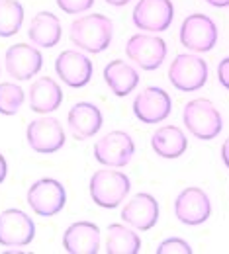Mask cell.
I'll use <instances>...</instances> for the list:
<instances>
[{"instance_id": "cell-16", "label": "cell", "mask_w": 229, "mask_h": 254, "mask_svg": "<svg viewBox=\"0 0 229 254\" xmlns=\"http://www.w3.org/2000/svg\"><path fill=\"white\" fill-rule=\"evenodd\" d=\"M122 221L135 231H151L159 221V201L147 191H139L122 209Z\"/></svg>"}, {"instance_id": "cell-25", "label": "cell", "mask_w": 229, "mask_h": 254, "mask_svg": "<svg viewBox=\"0 0 229 254\" xmlns=\"http://www.w3.org/2000/svg\"><path fill=\"white\" fill-rule=\"evenodd\" d=\"M26 102V92L16 82H0V114L16 116Z\"/></svg>"}, {"instance_id": "cell-29", "label": "cell", "mask_w": 229, "mask_h": 254, "mask_svg": "<svg viewBox=\"0 0 229 254\" xmlns=\"http://www.w3.org/2000/svg\"><path fill=\"white\" fill-rule=\"evenodd\" d=\"M6 176H8V162L4 159V155L0 153V184L6 180Z\"/></svg>"}, {"instance_id": "cell-32", "label": "cell", "mask_w": 229, "mask_h": 254, "mask_svg": "<svg viewBox=\"0 0 229 254\" xmlns=\"http://www.w3.org/2000/svg\"><path fill=\"white\" fill-rule=\"evenodd\" d=\"M106 4H110V6H116V8H122V6H126V4H130L131 0H104Z\"/></svg>"}, {"instance_id": "cell-8", "label": "cell", "mask_w": 229, "mask_h": 254, "mask_svg": "<svg viewBox=\"0 0 229 254\" xmlns=\"http://www.w3.org/2000/svg\"><path fill=\"white\" fill-rule=\"evenodd\" d=\"M166 43L153 33H135L126 43V55L141 70H157L166 59Z\"/></svg>"}, {"instance_id": "cell-33", "label": "cell", "mask_w": 229, "mask_h": 254, "mask_svg": "<svg viewBox=\"0 0 229 254\" xmlns=\"http://www.w3.org/2000/svg\"><path fill=\"white\" fill-rule=\"evenodd\" d=\"M0 70H2V66H0Z\"/></svg>"}, {"instance_id": "cell-20", "label": "cell", "mask_w": 229, "mask_h": 254, "mask_svg": "<svg viewBox=\"0 0 229 254\" xmlns=\"http://www.w3.org/2000/svg\"><path fill=\"white\" fill-rule=\"evenodd\" d=\"M102 76H104V82L108 84L110 92L118 98L130 96L139 84V72L130 63H126L122 59L110 61L104 66Z\"/></svg>"}, {"instance_id": "cell-19", "label": "cell", "mask_w": 229, "mask_h": 254, "mask_svg": "<svg viewBox=\"0 0 229 254\" xmlns=\"http://www.w3.org/2000/svg\"><path fill=\"white\" fill-rule=\"evenodd\" d=\"M28 100H30V108L35 114H51L55 110L61 108L63 104V90L59 86V82L51 76H39L37 80H33L30 90H28Z\"/></svg>"}, {"instance_id": "cell-11", "label": "cell", "mask_w": 229, "mask_h": 254, "mask_svg": "<svg viewBox=\"0 0 229 254\" xmlns=\"http://www.w3.org/2000/svg\"><path fill=\"white\" fill-rule=\"evenodd\" d=\"M35 239V223L22 209H4L0 213V245L8 249H22Z\"/></svg>"}, {"instance_id": "cell-14", "label": "cell", "mask_w": 229, "mask_h": 254, "mask_svg": "<svg viewBox=\"0 0 229 254\" xmlns=\"http://www.w3.org/2000/svg\"><path fill=\"white\" fill-rule=\"evenodd\" d=\"M4 66L14 80H32L43 66V55L35 45L16 43L6 49Z\"/></svg>"}, {"instance_id": "cell-31", "label": "cell", "mask_w": 229, "mask_h": 254, "mask_svg": "<svg viewBox=\"0 0 229 254\" xmlns=\"http://www.w3.org/2000/svg\"><path fill=\"white\" fill-rule=\"evenodd\" d=\"M206 2L214 8H228L229 6V0H206Z\"/></svg>"}, {"instance_id": "cell-13", "label": "cell", "mask_w": 229, "mask_h": 254, "mask_svg": "<svg viewBox=\"0 0 229 254\" xmlns=\"http://www.w3.org/2000/svg\"><path fill=\"white\" fill-rule=\"evenodd\" d=\"M210 215H212V201H210V195L202 188L188 186L176 195L174 217L182 225L198 227L208 221Z\"/></svg>"}, {"instance_id": "cell-10", "label": "cell", "mask_w": 229, "mask_h": 254, "mask_svg": "<svg viewBox=\"0 0 229 254\" xmlns=\"http://www.w3.org/2000/svg\"><path fill=\"white\" fill-rule=\"evenodd\" d=\"M94 159L110 168H124L135 155V143L126 131H110L94 143Z\"/></svg>"}, {"instance_id": "cell-6", "label": "cell", "mask_w": 229, "mask_h": 254, "mask_svg": "<svg viewBox=\"0 0 229 254\" xmlns=\"http://www.w3.org/2000/svg\"><path fill=\"white\" fill-rule=\"evenodd\" d=\"M178 37L186 49H190L194 53H208L216 47V43L220 39V30L210 16L194 12L182 20Z\"/></svg>"}, {"instance_id": "cell-21", "label": "cell", "mask_w": 229, "mask_h": 254, "mask_svg": "<svg viewBox=\"0 0 229 254\" xmlns=\"http://www.w3.org/2000/svg\"><path fill=\"white\" fill-rule=\"evenodd\" d=\"M151 147L161 159H180L188 149V139L180 127L163 126L151 135Z\"/></svg>"}, {"instance_id": "cell-12", "label": "cell", "mask_w": 229, "mask_h": 254, "mask_svg": "<svg viewBox=\"0 0 229 254\" xmlns=\"http://www.w3.org/2000/svg\"><path fill=\"white\" fill-rule=\"evenodd\" d=\"M133 116L145 124V126H155L163 124L164 120L172 112V100L168 92H164L159 86H147L141 90L133 100Z\"/></svg>"}, {"instance_id": "cell-15", "label": "cell", "mask_w": 229, "mask_h": 254, "mask_svg": "<svg viewBox=\"0 0 229 254\" xmlns=\"http://www.w3.org/2000/svg\"><path fill=\"white\" fill-rule=\"evenodd\" d=\"M55 72L69 88H82L92 80V61L80 49H67L55 59Z\"/></svg>"}, {"instance_id": "cell-22", "label": "cell", "mask_w": 229, "mask_h": 254, "mask_svg": "<svg viewBox=\"0 0 229 254\" xmlns=\"http://www.w3.org/2000/svg\"><path fill=\"white\" fill-rule=\"evenodd\" d=\"M61 35H63L61 22L53 12H37L32 18L28 37L32 39L33 45L43 47V49H51V47L59 45Z\"/></svg>"}, {"instance_id": "cell-30", "label": "cell", "mask_w": 229, "mask_h": 254, "mask_svg": "<svg viewBox=\"0 0 229 254\" xmlns=\"http://www.w3.org/2000/svg\"><path fill=\"white\" fill-rule=\"evenodd\" d=\"M222 160H224V164L229 168V137L224 141V145H222Z\"/></svg>"}, {"instance_id": "cell-26", "label": "cell", "mask_w": 229, "mask_h": 254, "mask_svg": "<svg viewBox=\"0 0 229 254\" xmlns=\"http://www.w3.org/2000/svg\"><path fill=\"white\" fill-rule=\"evenodd\" d=\"M157 254H192V247L184 239L170 237L157 247Z\"/></svg>"}, {"instance_id": "cell-23", "label": "cell", "mask_w": 229, "mask_h": 254, "mask_svg": "<svg viewBox=\"0 0 229 254\" xmlns=\"http://www.w3.org/2000/svg\"><path fill=\"white\" fill-rule=\"evenodd\" d=\"M141 251V237L122 223H112L108 227L106 253L108 254H137Z\"/></svg>"}, {"instance_id": "cell-9", "label": "cell", "mask_w": 229, "mask_h": 254, "mask_svg": "<svg viewBox=\"0 0 229 254\" xmlns=\"http://www.w3.org/2000/svg\"><path fill=\"white\" fill-rule=\"evenodd\" d=\"M131 20L133 26L141 32H166L174 20V4L172 0H137L131 12Z\"/></svg>"}, {"instance_id": "cell-24", "label": "cell", "mask_w": 229, "mask_h": 254, "mask_svg": "<svg viewBox=\"0 0 229 254\" xmlns=\"http://www.w3.org/2000/svg\"><path fill=\"white\" fill-rule=\"evenodd\" d=\"M24 6L18 0H0V37H12L22 30Z\"/></svg>"}, {"instance_id": "cell-4", "label": "cell", "mask_w": 229, "mask_h": 254, "mask_svg": "<svg viewBox=\"0 0 229 254\" xmlns=\"http://www.w3.org/2000/svg\"><path fill=\"white\" fill-rule=\"evenodd\" d=\"M210 76L208 63L190 53H180L168 66V80L178 92H196L206 86Z\"/></svg>"}, {"instance_id": "cell-5", "label": "cell", "mask_w": 229, "mask_h": 254, "mask_svg": "<svg viewBox=\"0 0 229 254\" xmlns=\"http://www.w3.org/2000/svg\"><path fill=\"white\" fill-rule=\"evenodd\" d=\"M26 201L39 217H53L67 205L65 186L55 178H39L28 188Z\"/></svg>"}, {"instance_id": "cell-18", "label": "cell", "mask_w": 229, "mask_h": 254, "mask_svg": "<svg viewBox=\"0 0 229 254\" xmlns=\"http://www.w3.org/2000/svg\"><path fill=\"white\" fill-rule=\"evenodd\" d=\"M63 249L69 254H98L100 229L92 221L71 223L63 233Z\"/></svg>"}, {"instance_id": "cell-17", "label": "cell", "mask_w": 229, "mask_h": 254, "mask_svg": "<svg viewBox=\"0 0 229 254\" xmlns=\"http://www.w3.org/2000/svg\"><path fill=\"white\" fill-rule=\"evenodd\" d=\"M102 124H104L102 112L92 102H76L69 110V116H67L69 131L78 141H86V139L94 137L102 129Z\"/></svg>"}, {"instance_id": "cell-2", "label": "cell", "mask_w": 229, "mask_h": 254, "mask_svg": "<svg viewBox=\"0 0 229 254\" xmlns=\"http://www.w3.org/2000/svg\"><path fill=\"white\" fill-rule=\"evenodd\" d=\"M182 122L190 135L200 141L216 139L224 129V118L208 98H194L182 108Z\"/></svg>"}, {"instance_id": "cell-28", "label": "cell", "mask_w": 229, "mask_h": 254, "mask_svg": "<svg viewBox=\"0 0 229 254\" xmlns=\"http://www.w3.org/2000/svg\"><path fill=\"white\" fill-rule=\"evenodd\" d=\"M218 82H220L226 90H229V57L222 59L220 64H218Z\"/></svg>"}, {"instance_id": "cell-7", "label": "cell", "mask_w": 229, "mask_h": 254, "mask_svg": "<svg viewBox=\"0 0 229 254\" xmlns=\"http://www.w3.org/2000/svg\"><path fill=\"white\" fill-rule=\"evenodd\" d=\"M26 139L33 153L37 155H53L61 151L67 143L65 129L57 118L43 116L28 124Z\"/></svg>"}, {"instance_id": "cell-27", "label": "cell", "mask_w": 229, "mask_h": 254, "mask_svg": "<svg viewBox=\"0 0 229 254\" xmlns=\"http://www.w3.org/2000/svg\"><path fill=\"white\" fill-rule=\"evenodd\" d=\"M55 2L65 14H71V16L84 14L94 6V0H55Z\"/></svg>"}, {"instance_id": "cell-3", "label": "cell", "mask_w": 229, "mask_h": 254, "mask_svg": "<svg viewBox=\"0 0 229 254\" xmlns=\"http://www.w3.org/2000/svg\"><path fill=\"white\" fill-rule=\"evenodd\" d=\"M130 190V178L120 170H110V166L106 170H96L88 180V191L92 201L104 209H114L122 205Z\"/></svg>"}, {"instance_id": "cell-1", "label": "cell", "mask_w": 229, "mask_h": 254, "mask_svg": "<svg viewBox=\"0 0 229 254\" xmlns=\"http://www.w3.org/2000/svg\"><path fill=\"white\" fill-rule=\"evenodd\" d=\"M71 43L86 53H102L114 39V22L104 14H84L69 28Z\"/></svg>"}]
</instances>
